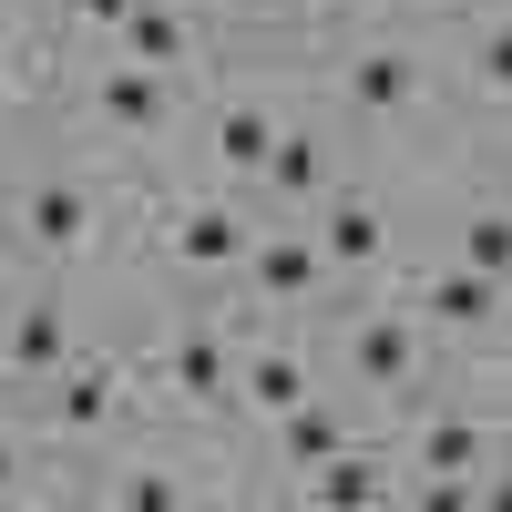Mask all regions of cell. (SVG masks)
<instances>
[{"label":"cell","mask_w":512,"mask_h":512,"mask_svg":"<svg viewBox=\"0 0 512 512\" xmlns=\"http://www.w3.org/2000/svg\"><path fill=\"white\" fill-rule=\"evenodd\" d=\"M297 41H328L318 113H328L349 144H390V154H410L420 134H451L441 31H431V11H328L318 31H297Z\"/></svg>","instance_id":"obj_1"},{"label":"cell","mask_w":512,"mask_h":512,"mask_svg":"<svg viewBox=\"0 0 512 512\" xmlns=\"http://www.w3.org/2000/svg\"><path fill=\"white\" fill-rule=\"evenodd\" d=\"M154 175H123L113 154H52V164H11L0 175V267L21 277H93L123 267V226H134Z\"/></svg>","instance_id":"obj_2"},{"label":"cell","mask_w":512,"mask_h":512,"mask_svg":"<svg viewBox=\"0 0 512 512\" xmlns=\"http://www.w3.org/2000/svg\"><path fill=\"white\" fill-rule=\"evenodd\" d=\"M308 338H318V369H328V379H338V390H349L369 420H400V410H410V400L451 369V359H441V338L420 328L390 287L328 297V308L308 318Z\"/></svg>","instance_id":"obj_3"},{"label":"cell","mask_w":512,"mask_h":512,"mask_svg":"<svg viewBox=\"0 0 512 512\" xmlns=\"http://www.w3.org/2000/svg\"><path fill=\"white\" fill-rule=\"evenodd\" d=\"M11 410L31 420V441L52 451V472H93L103 451H123V441L144 431V390H134V359H123V328H113V338L93 328L52 379L21 390ZM62 492H72V482H62Z\"/></svg>","instance_id":"obj_4"},{"label":"cell","mask_w":512,"mask_h":512,"mask_svg":"<svg viewBox=\"0 0 512 512\" xmlns=\"http://www.w3.org/2000/svg\"><path fill=\"white\" fill-rule=\"evenodd\" d=\"M72 72L52 82V93H72V134L93 144V154H134L144 175L164 154H185L195 134V93L205 82H175V72H144V62H113V52H62Z\"/></svg>","instance_id":"obj_5"},{"label":"cell","mask_w":512,"mask_h":512,"mask_svg":"<svg viewBox=\"0 0 512 512\" xmlns=\"http://www.w3.org/2000/svg\"><path fill=\"white\" fill-rule=\"evenodd\" d=\"M400 226H410L400 175H338V185L308 205L318 267H328L338 297H359V287H390V277H400Z\"/></svg>","instance_id":"obj_6"},{"label":"cell","mask_w":512,"mask_h":512,"mask_svg":"<svg viewBox=\"0 0 512 512\" xmlns=\"http://www.w3.org/2000/svg\"><path fill=\"white\" fill-rule=\"evenodd\" d=\"M390 297H400V308L441 338V359H451V369L502 359V277H482V267H461V256H441V246H431V267L390 277Z\"/></svg>","instance_id":"obj_7"},{"label":"cell","mask_w":512,"mask_h":512,"mask_svg":"<svg viewBox=\"0 0 512 512\" xmlns=\"http://www.w3.org/2000/svg\"><path fill=\"white\" fill-rule=\"evenodd\" d=\"M287 113H297V93H287L277 72H256V82H205V93H195V134H185V144H195V175L246 195V175L267 164V144H277Z\"/></svg>","instance_id":"obj_8"},{"label":"cell","mask_w":512,"mask_h":512,"mask_svg":"<svg viewBox=\"0 0 512 512\" xmlns=\"http://www.w3.org/2000/svg\"><path fill=\"white\" fill-rule=\"evenodd\" d=\"M93 52L144 62V72H175V82H216L226 52H236V31H226L216 0H134V11H123Z\"/></svg>","instance_id":"obj_9"},{"label":"cell","mask_w":512,"mask_h":512,"mask_svg":"<svg viewBox=\"0 0 512 512\" xmlns=\"http://www.w3.org/2000/svg\"><path fill=\"white\" fill-rule=\"evenodd\" d=\"M226 297H246L256 318H318L338 287H328V267H318L308 216H256V236H246V256H236Z\"/></svg>","instance_id":"obj_10"},{"label":"cell","mask_w":512,"mask_h":512,"mask_svg":"<svg viewBox=\"0 0 512 512\" xmlns=\"http://www.w3.org/2000/svg\"><path fill=\"white\" fill-rule=\"evenodd\" d=\"M349 175V134L318 113V103H297L287 123H277V144H267V164L246 175V205L256 216H308V205Z\"/></svg>","instance_id":"obj_11"},{"label":"cell","mask_w":512,"mask_h":512,"mask_svg":"<svg viewBox=\"0 0 512 512\" xmlns=\"http://www.w3.org/2000/svg\"><path fill=\"white\" fill-rule=\"evenodd\" d=\"M256 502H297V512H400V461H390V431H359L349 451L308 461V472H277Z\"/></svg>","instance_id":"obj_12"},{"label":"cell","mask_w":512,"mask_h":512,"mask_svg":"<svg viewBox=\"0 0 512 512\" xmlns=\"http://www.w3.org/2000/svg\"><path fill=\"white\" fill-rule=\"evenodd\" d=\"M31 502H72L62 472H52V451L31 441V420L0 400V512H31Z\"/></svg>","instance_id":"obj_13"},{"label":"cell","mask_w":512,"mask_h":512,"mask_svg":"<svg viewBox=\"0 0 512 512\" xmlns=\"http://www.w3.org/2000/svg\"><path fill=\"white\" fill-rule=\"evenodd\" d=\"M226 11V31L246 41V31H267V41H287V31H308L318 21V0H216Z\"/></svg>","instance_id":"obj_14"},{"label":"cell","mask_w":512,"mask_h":512,"mask_svg":"<svg viewBox=\"0 0 512 512\" xmlns=\"http://www.w3.org/2000/svg\"><path fill=\"white\" fill-rule=\"evenodd\" d=\"M0 400H11V390H0Z\"/></svg>","instance_id":"obj_15"}]
</instances>
